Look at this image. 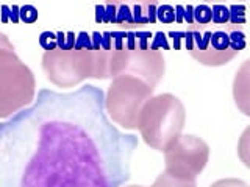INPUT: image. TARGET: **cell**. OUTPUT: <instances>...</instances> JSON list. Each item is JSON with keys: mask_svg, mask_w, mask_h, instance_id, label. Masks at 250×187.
<instances>
[{"mask_svg": "<svg viewBox=\"0 0 250 187\" xmlns=\"http://www.w3.org/2000/svg\"><path fill=\"white\" fill-rule=\"evenodd\" d=\"M136 148L138 137L109 120L97 86L39 89L0 123V187H122Z\"/></svg>", "mask_w": 250, "mask_h": 187, "instance_id": "6da1fadb", "label": "cell"}, {"mask_svg": "<svg viewBox=\"0 0 250 187\" xmlns=\"http://www.w3.org/2000/svg\"><path fill=\"white\" fill-rule=\"evenodd\" d=\"M42 69L58 88H72L88 78L109 80V52L55 49L42 55Z\"/></svg>", "mask_w": 250, "mask_h": 187, "instance_id": "7a4b0ae2", "label": "cell"}, {"mask_svg": "<svg viewBox=\"0 0 250 187\" xmlns=\"http://www.w3.org/2000/svg\"><path fill=\"white\" fill-rule=\"evenodd\" d=\"M36 81L14 45L0 31V119H10L35 101Z\"/></svg>", "mask_w": 250, "mask_h": 187, "instance_id": "3957f363", "label": "cell"}, {"mask_svg": "<svg viewBox=\"0 0 250 187\" xmlns=\"http://www.w3.org/2000/svg\"><path fill=\"white\" fill-rule=\"evenodd\" d=\"M186 111L178 97L160 94L146 101L138 119V130L144 142L153 150L164 151L185 128Z\"/></svg>", "mask_w": 250, "mask_h": 187, "instance_id": "277c9868", "label": "cell"}, {"mask_svg": "<svg viewBox=\"0 0 250 187\" xmlns=\"http://www.w3.org/2000/svg\"><path fill=\"white\" fill-rule=\"evenodd\" d=\"M153 97V88L133 75H119L105 94V111L125 130H138L141 109Z\"/></svg>", "mask_w": 250, "mask_h": 187, "instance_id": "5b68a950", "label": "cell"}, {"mask_svg": "<svg viewBox=\"0 0 250 187\" xmlns=\"http://www.w3.org/2000/svg\"><path fill=\"white\" fill-rule=\"evenodd\" d=\"M166 171L182 179H195L209 159V147L203 139L192 134H180L164 148Z\"/></svg>", "mask_w": 250, "mask_h": 187, "instance_id": "8992f818", "label": "cell"}, {"mask_svg": "<svg viewBox=\"0 0 250 187\" xmlns=\"http://www.w3.org/2000/svg\"><path fill=\"white\" fill-rule=\"evenodd\" d=\"M166 70V61L160 50H109V80L119 75H133L150 88L158 86Z\"/></svg>", "mask_w": 250, "mask_h": 187, "instance_id": "52a82bcc", "label": "cell"}, {"mask_svg": "<svg viewBox=\"0 0 250 187\" xmlns=\"http://www.w3.org/2000/svg\"><path fill=\"white\" fill-rule=\"evenodd\" d=\"M247 45V37L241 27L225 23L214 25L211 28L208 50L197 55L194 59L208 67H219L230 62L236 55L244 50Z\"/></svg>", "mask_w": 250, "mask_h": 187, "instance_id": "ba28073f", "label": "cell"}, {"mask_svg": "<svg viewBox=\"0 0 250 187\" xmlns=\"http://www.w3.org/2000/svg\"><path fill=\"white\" fill-rule=\"evenodd\" d=\"M234 101L246 115H249V61H244L241 70L234 78Z\"/></svg>", "mask_w": 250, "mask_h": 187, "instance_id": "9c48e42d", "label": "cell"}, {"mask_svg": "<svg viewBox=\"0 0 250 187\" xmlns=\"http://www.w3.org/2000/svg\"><path fill=\"white\" fill-rule=\"evenodd\" d=\"M156 8L155 3H138L131 6L133 13V22L135 25H146V23H155L156 22Z\"/></svg>", "mask_w": 250, "mask_h": 187, "instance_id": "30bf717a", "label": "cell"}, {"mask_svg": "<svg viewBox=\"0 0 250 187\" xmlns=\"http://www.w3.org/2000/svg\"><path fill=\"white\" fill-rule=\"evenodd\" d=\"M152 187H197V184H195V179H182L164 170L155 179Z\"/></svg>", "mask_w": 250, "mask_h": 187, "instance_id": "8fae6325", "label": "cell"}, {"mask_svg": "<svg viewBox=\"0 0 250 187\" xmlns=\"http://www.w3.org/2000/svg\"><path fill=\"white\" fill-rule=\"evenodd\" d=\"M116 23H117V25H122V27H135V22H133L131 6L125 5V3H117Z\"/></svg>", "mask_w": 250, "mask_h": 187, "instance_id": "7c38bea8", "label": "cell"}, {"mask_svg": "<svg viewBox=\"0 0 250 187\" xmlns=\"http://www.w3.org/2000/svg\"><path fill=\"white\" fill-rule=\"evenodd\" d=\"M230 20V11H229V6L225 5H213L211 8V23H214V25H225V23H229Z\"/></svg>", "mask_w": 250, "mask_h": 187, "instance_id": "4fadbf2b", "label": "cell"}, {"mask_svg": "<svg viewBox=\"0 0 250 187\" xmlns=\"http://www.w3.org/2000/svg\"><path fill=\"white\" fill-rule=\"evenodd\" d=\"M75 33L72 31H58L57 33V49L62 52H69L75 49Z\"/></svg>", "mask_w": 250, "mask_h": 187, "instance_id": "5bb4252c", "label": "cell"}, {"mask_svg": "<svg viewBox=\"0 0 250 187\" xmlns=\"http://www.w3.org/2000/svg\"><path fill=\"white\" fill-rule=\"evenodd\" d=\"M229 11H230L229 23H231V25L241 27L247 22V18H246L247 8L244 5H231V6H229Z\"/></svg>", "mask_w": 250, "mask_h": 187, "instance_id": "9a60e30c", "label": "cell"}, {"mask_svg": "<svg viewBox=\"0 0 250 187\" xmlns=\"http://www.w3.org/2000/svg\"><path fill=\"white\" fill-rule=\"evenodd\" d=\"M194 23H197V25H208V23H211V6H194Z\"/></svg>", "mask_w": 250, "mask_h": 187, "instance_id": "2e32d148", "label": "cell"}, {"mask_svg": "<svg viewBox=\"0 0 250 187\" xmlns=\"http://www.w3.org/2000/svg\"><path fill=\"white\" fill-rule=\"evenodd\" d=\"M156 20H160L161 23H174L175 8L170 5H160L156 8Z\"/></svg>", "mask_w": 250, "mask_h": 187, "instance_id": "e0dca14e", "label": "cell"}, {"mask_svg": "<svg viewBox=\"0 0 250 187\" xmlns=\"http://www.w3.org/2000/svg\"><path fill=\"white\" fill-rule=\"evenodd\" d=\"M39 45L42 47L45 52H52L57 49V33L52 31H42L39 35Z\"/></svg>", "mask_w": 250, "mask_h": 187, "instance_id": "ac0fdd59", "label": "cell"}, {"mask_svg": "<svg viewBox=\"0 0 250 187\" xmlns=\"http://www.w3.org/2000/svg\"><path fill=\"white\" fill-rule=\"evenodd\" d=\"M38 10L33 5H23L19 8V19L25 23H35L38 20Z\"/></svg>", "mask_w": 250, "mask_h": 187, "instance_id": "d6986e66", "label": "cell"}, {"mask_svg": "<svg viewBox=\"0 0 250 187\" xmlns=\"http://www.w3.org/2000/svg\"><path fill=\"white\" fill-rule=\"evenodd\" d=\"M19 8L18 5H3L2 6V22H14L18 23L19 19Z\"/></svg>", "mask_w": 250, "mask_h": 187, "instance_id": "ffe728a7", "label": "cell"}, {"mask_svg": "<svg viewBox=\"0 0 250 187\" xmlns=\"http://www.w3.org/2000/svg\"><path fill=\"white\" fill-rule=\"evenodd\" d=\"M135 37H136V49L139 50L150 49V42L153 37L150 31H135Z\"/></svg>", "mask_w": 250, "mask_h": 187, "instance_id": "44dd1931", "label": "cell"}, {"mask_svg": "<svg viewBox=\"0 0 250 187\" xmlns=\"http://www.w3.org/2000/svg\"><path fill=\"white\" fill-rule=\"evenodd\" d=\"M150 49L152 50H167L169 49V42H167V37L163 31H156L152 37V42H150Z\"/></svg>", "mask_w": 250, "mask_h": 187, "instance_id": "7402d4cb", "label": "cell"}, {"mask_svg": "<svg viewBox=\"0 0 250 187\" xmlns=\"http://www.w3.org/2000/svg\"><path fill=\"white\" fill-rule=\"evenodd\" d=\"M75 50H92L91 35H88L86 31H80L75 39Z\"/></svg>", "mask_w": 250, "mask_h": 187, "instance_id": "603a6c76", "label": "cell"}, {"mask_svg": "<svg viewBox=\"0 0 250 187\" xmlns=\"http://www.w3.org/2000/svg\"><path fill=\"white\" fill-rule=\"evenodd\" d=\"M209 187H249L246 181L238 178H225V179H219V181L213 183Z\"/></svg>", "mask_w": 250, "mask_h": 187, "instance_id": "cb8c5ba5", "label": "cell"}, {"mask_svg": "<svg viewBox=\"0 0 250 187\" xmlns=\"http://www.w3.org/2000/svg\"><path fill=\"white\" fill-rule=\"evenodd\" d=\"M125 39H127V31H111V50H125Z\"/></svg>", "mask_w": 250, "mask_h": 187, "instance_id": "d4e9b609", "label": "cell"}, {"mask_svg": "<svg viewBox=\"0 0 250 187\" xmlns=\"http://www.w3.org/2000/svg\"><path fill=\"white\" fill-rule=\"evenodd\" d=\"M116 11H117V3H108L105 5L104 11V22L106 23H116Z\"/></svg>", "mask_w": 250, "mask_h": 187, "instance_id": "484cf974", "label": "cell"}, {"mask_svg": "<svg viewBox=\"0 0 250 187\" xmlns=\"http://www.w3.org/2000/svg\"><path fill=\"white\" fill-rule=\"evenodd\" d=\"M113 47V41H111V31H104L102 33V42H100V50L104 52H109Z\"/></svg>", "mask_w": 250, "mask_h": 187, "instance_id": "4316f807", "label": "cell"}, {"mask_svg": "<svg viewBox=\"0 0 250 187\" xmlns=\"http://www.w3.org/2000/svg\"><path fill=\"white\" fill-rule=\"evenodd\" d=\"M183 22H186L188 25H192V23H194V6L192 5L185 6V10H183Z\"/></svg>", "mask_w": 250, "mask_h": 187, "instance_id": "83f0119b", "label": "cell"}, {"mask_svg": "<svg viewBox=\"0 0 250 187\" xmlns=\"http://www.w3.org/2000/svg\"><path fill=\"white\" fill-rule=\"evenodd\" d=\"M169 36L174 41V49L178 50L182 47V39L185 37V31H172V33H169Z\"/></svg>", "mask_w": 250, "mask_h": 187, "instance_id": "f1b7e54d", "label": "cell"}, {"mask_svg": "<svg viewBox=\"0 0 250 187\" xmlns=\"http://www.w3.org/2000/svg\"><path fill=\"white\" fill-rule=\"evenodd\" d=\"M91 41H92V50H100L102 33H99V31H94V33L91 35Z\"/></svg>", "mask_w": 250, "mask_h": 187, "instance_id": "f546056e", "label": "cell"}, {"mask_svg": "<svg viewBox=\"0 0 250 187\" xmlns=\"http://www.w3.org/2000/svg\"><path fill=\"white\" fill-rule=\"evenodd\" d=\"M183 10H185L183 5H177L175 6V22H178V23L183 22Z\"/></svg>", "mask_w": 250, "mask_h": 187, "instance_id": "4dcf8cb0", "label": "cell"}, {"mask_svg": "<svg viewBox=\"0 0 250 187\" xmlns=\"http://www.w3.org/2000/svg\"><path fill=\"white\" fill-rule=\"evenodd\" d=\"M104 11H105V5L96 6V22H104Z\"/></svg>", "mask_w": 250, "mask_h": 187, "instance_id": "1f68e13d", "label": "cell"}, {"mask_svg": "<svg viewBox=\"0 0 250 187\" xmlns=\"http://www.w3.org/2000/svg\"><path fill=\"white\" fill-rule=\"evenodd\" d=\"M125 187H144V186H125Z\"/></svg>", "mask_w": 250, "mask_h": 187, "instance_id": "d6a6232c", "label": "cell"}]
</instances>
